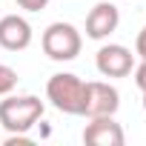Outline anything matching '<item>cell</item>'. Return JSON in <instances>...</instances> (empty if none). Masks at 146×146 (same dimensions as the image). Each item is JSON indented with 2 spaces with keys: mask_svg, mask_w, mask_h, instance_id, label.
<instances>
[{
  "mask_svg": "<svg viewBox=\"0 0 146 146\" xmlns=\"http://www.w3.org/2000/svg\"><path fill=\"white\" fill-rule=\"evenodd\" d=\"M95 66L103 78H126L135 69V54H132V49H126L120 43H106L98 49Z\"/></svg>",
  "mask_w": 146,
  "mask_h": 146,
  "instance_id": "4",
  "label": "cell"
},
{
  "mask_svg": "<svg viewBox=\"0 0 146 146\" xmlns=\"http://www.w3.org/2000/svg\"><path fill=\"white\" fill-rule=\"evenodd\" d=\"M0 46L6 52H23L32 46V23L20 15L0 17Z\"/></svg>",
  "mask_w": 146,
  "mask_h": 146,
  "instance_id": "8",
  "label": "cell"
},
{
  "mask_svg": "<svg viewBox=\"0 0 146 146\" xmlns=\"http://www.w3.org/2000/svg\"><path fill=\"white\" fill-rule=\"evenodd\" d=\"M17 6L26 9V12H40V9L49 6V0H17Z\"/></svg>",
  "mask_w": 146,
  "mask_h": 146,
  "instance_id": "11",
  "label": "cell"
},
{
  "mask_svg": "<svg viewBox=\"0 0 146 146\" xmlns=\"http://www.w3.org/2000/svg\"><path fill=\"white\" fill-rule=\"evenodd\" d=\"M46 100L63 112V115H78L83 117L86 106V80H80L72 72H57L46 80Z\"/></svg>",
  "mask_w": 146,
  "mask_h": 146,
  "instance_id": "1",
  "label": "cell"
},
{
  "mask_svg": "<svg viewBox=\"0 0 146 146\" xmlns=\"http://www.w3.org/2000/svg\"><path fill=\"white\" fill-rule=\"evenodd\" d=\"M135 86H137L140 92H146V60H140V63L135 66Z\"/></svg>",
  "mask_w": 146,
  "mask_h": 146,
  "instance_id": "10",
  "label": "cell"
},
{
  "mask_svg": "<svg viewBox=\"0 0 146 146\" xmlns=\"http://www.w3.org/2000/svg\"><path fill=\"white\" fill-rule=\"evenodd\" d=\"M143 112H146V92H143Z\"/></svg>",
  "mask_w": 146,
  "mask_h": 146,
  "instance_id": "13",
  "label": "cell"
},
{
  "mask_svg": "<svg viewBox=\"0 0 146 146\" xmlns=\"http://www.w3.org/2000/svg\"><path fill=\"white\" fill-rule=\"evenodd\" d=\"M117 26H120V12L112 0L95 3L86 15V37H92V40H106Z\"/></svg>",
  "mask_w": 146,
  "mask_h": 146,
  "instance_id": "7",
  "label": "cell"
},
{
  "mask_svg": "<svg viewBox=\"0 0 146 146\" xmlns=\"http://www.w3.org/2000/svg\"><path fill=\"white\" fill-rule=\"evenodd\" d=\"M135 52H137V57L140 60H146V26L137 32V37H135Z\"/></svg>",
  "mask_w": 146,
  "mask_h": 146,
  "instance_id": "12",
  "label": "cell"
},
{
  "mask_svg": "<svg viewBox=\"0 0 146 146\" xmlns=\"http://www.w3.org/2000/svg\"><path fill=\"white\" fill-rule=\"evenodd\" d=\"M120 109V92L106 83V80H89L86 83V106H83V117H103V115H115Z\"/></svg>",
  "mask_w": 146,
  "mask_h": 146,
  "instance_id": "5",
  "label": "cell"
},
{
  "mask_svg": "<svg viewBox=\"0 0 146 146\" xmlns=\"http://www.w3.org/2000/svg\"><path fill=\"white\" fill-rule=\"evenodd\" d=\"M83 143H89V146H123L126 135H123V126L115 120V115H103V117H89V123L83 129Z\"/></svg>",
  "mask_w": 146,
  "mask_h": 146,
  "instance_id": "6",
  "label": "cell"
},
{
  "mask_svg": "<svg viewBox=\"0 0 146 146\" xmlns=\"http://www.w3.org/2000/svg\"><path fill=\"white\" fill-rule=\"evenodd\" d=\"M40 46H43V52H46L49 60L69 63V60H75V57L80 54L83 37H80V32L72 26V23L57 20V23H49V26H46V32H43V37H40Z\"/></svg>",
  "mask_w": 146,
  "mask_h": 146,
  "instance_id": "3",
  "label": "cell"
},
{
  "mask_svg": "<svg viewBox=\"0 0 146 146\" xmlns=\"http://www.w3.org/2000/svg\"><path fill=\"white\" fill-rule=\"evenodd\" d=\"M43 117V100L37 95H20L12 98L6 95L0 100V126L9 135H26L32 126Z\"/></svg>",
  "mask_w": 146,
  "mask_h": 146,
  "instance_id": "2",
  "label": "cell"
},
{
  "mask_svg": "<svg viewBox=\"0 0 146 146\" xmlns=\"http://www.w3.org/2000/svg\"><path fill=\"white\" fill-rule=\"evenodd\" d=\"M17 72L12 69V66H6V63H0V98H6V95H12L15 89H17Z\"/></svg>",
  "mask_w": 146,
  "mask_h": 146,
  "instance_id": "9",
  "label": "cell"
}]
</instances>
